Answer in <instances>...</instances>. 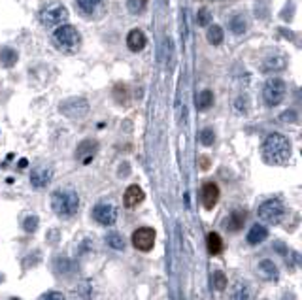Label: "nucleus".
<instances>
[{"label":"nucleus","instance_id":"24","mask_svg":"<svg viewBox=\"0 0 302 300\" xmlns=\"http://www.w3.org/2000/svg\"><path fill=\"white\" fill-rule=\"evenodd\" d=\"M206 245H208V251L212 255H219L223 251V240H221V236L217 234V232H210V234H208Z\"/></svg>","mask_w":302,"mask_h":300},{"label":"nucleus","instance_id":"12","mask_svg":"<svg viewBox=\"0 0 302 300\" xmlns=\"http://www.w3.org/2000/svg\"><path fill=\"white\" fill-rule=\"evenodd\" d=\"M200 198H202V206L206 210H212L219 200V187L214 181H206L202 185V191H200Z\"/></svg>","mask_w":302,"mask_h":300},{"label":"nucleus","instance_id":"18","mask_svg":"<svg viewBox=\"0 0 302 300\" xmlns=\"http://www.w3.org/2000/svg\"><path fill=\"white\" fill-rule=\"evenodd\" d=\"M266 238H268V228L264 225H259V223H255V225L249 228V232H247V242L251 245L261 244Z\"/></svg>","mask_w":302,"mask_h":300},{"label":"nucleus","instance_id":"16","mask_svg":"<svg viewBox=\"0 0 302 300\" xmlns=\"http://www.w3.org/2000/svg\"><path fill=\"white\" fill-rule=\"evenodd\" d=\"M257 272H259V276L263 278L264 282H276V280L280 278L278 266H276L272 261H268V259H264V261H261V263H259V266H257Z\"/></svg>","mask_w":302,"mask_h":300},{"label":"nucleus","instance_id":"25","mask_svg":"<svg viewBox=\"0 0 302 300\" xmlns=\"http://www.w3.org/2000/svg\"><path fill=\"white\" fill-rule=\"evenodd\" d=\"M106 244H108V247L115 249V251H123L125 249V240H123V236L119 232H110V234L106 236Z\"/></svg>","mask_w":302,"mask_h":300},{"label":"nucleus","instance_id":"34","mask_svg":"<svg viewBox=\"0 0 302 300\" xmlns=\"http://www.w3.org/2000/svg\"><path fill=\"white\" fill-rule=\"evenodd\" d=\"M282 121H291V123H295L297 121V112L295 110H289V112H285L282 115Z\"/></svg>","mask_w":302,"mask_h":300},{"label":"nucleus","instance_id":"6","mask_svg":"<svg viewBox=\"0 0 302 300\" xmlns=\"http://www.w3.org/2000/svg\"><path fill=\"white\" fill-rule=\"evenodd\" d=\"M59 110L70 119H81L89 113V102L83 96H72V98H66L65 102H61Z\"/></svg>","mask_w":302,"mask_h":300},{"label":"nucleus","instance_id":"32","mask_svg":"<svg viewBox=\"0 0 302 300\" xmlns=\"http://www.w3.org/2000/svg\"><path fill=\"white\" fill-rule=\"evenodd\" d=\"M40 300H66V299H65V295H63V293L47 291V293H44V295L40 297Z\"/></svg>","mask_w":302,"mask_h":300},{"label":"nucleus","instance_id":"27","mask_svg":"<svg viewBox=\"0 0 302 300\" xmlns=\"http://www.w3.org/2000/svg\"><path fill=\"white\" fill-rule=\"evenodd\" d=\"M146 4H148V0H127V9L134 15H138L146 9Z\"/></svg>","mask_w":302,"mask_h":300},{"label":"nucleus","instance_id":"9","mask_svg":"<svg viewBox=\"0 0 302 300\" xmlns=\"http://www.w3.org/2000/svg\"><path fill=\"white\" fill-rule=\"evenodd\" d=\"M132 245L138 251H150L155 245V230L150 226H140L132 232Z\"/></svg>","mask_w":302,"mask_h":300},{"label":"nucleus","instance_id":"26","mask_svg":"<svg viewBox=\"0 0 302 300\" xmlns=\"http://www.w3.org/2000/svg\"><path fill=\"white\" fill-rule=\"evenodd\" d=\"M249 287L245 285V283H238L234 287V291H232V299L234 300H249Z\"/></svg>","mask_w":302,"mask_h":300},{"label":"nucleus","instance_id":"11","mask_svg":"<svg viewBox=\"0 0 302 300\" xmlns=\"http://www.w3.org/2000/svg\"><path fill=\"white\" fill-rule=\"evenodd\" d=\"M53 179V168L51 166H36L30 172V185L34 189H46Z\"/></svg>","mask_w":302,"mask_h":300},{"label":"nucleus","instance_id":"2","mask_svg":"<svg viewBox=\"0 0 302 300\" xmlns=\"http://www.w3.org/2000/svg\"><path fill=\"white\" fill-rule=\"evenodd\" d=\"M79 208V197L72 187H61L51 195V210L59 217H72Z\"/></svg>","mask_w":302,"mask_h":300},{"label":"nucleus","instance_id":"1","mask_svg":"<svg viewBox=\"0 0 302 300\" xmlns=\"http://www.w3.org/2000/svg\"><path fill=\"white\" fill-rule=\"evenodd\" d=\"M263 159L268 164H285L291 159V142L280 132L268 134L263 142Z\"/></svg>","mask_w":302,"mask_h":300},{"label":"nucleus","instance_id":"29","mask_svg":"<svg viewBox=\"0 0 302 300\" xmlns=\"http://www.w3.org/2000/svg\"><path fill=\"white\" fill-rule=\"evenodd\" d=\"M200 144L202 146H206V148H210V146H214V142H216V132H214V129H204V131L200 132Z\"/></svg>","mask_w":302,"mask_h":300},{"label":"nucleus","instance_id":"3","mask_svg":"<svg viewBox=\"0 0 302 300\" xmlns=\"http://www.w3.org/2000/svg\"><path fill=\"white\" fill-rule=\"evenodd\" d=\"M53 44L65 53H74L81 44V36L74 25H61L53 32Z\"/></svg>","mask_w":302,"mask_h":300},{"label":"nucleus","instance_id":"19","mask_svg":"<svg viewBox=\"0 0 302 300\" xmlns=\"http://www.w3.org/2000/svg\"><path fill=\"white\" fill-rule=\"evenodd\" d=\"M244 223H245V212L236 210V212H232V214L228 216V219H226L225 223V228L230 230V232H236V230H240V228L244 226Z\"/></svg>","mask_w":302,"mask_h":300},{"label":"nucleus","instance_id":"28","mask_svg":"<svg viewBox=\"0 0 302 300\" xmlns=\"http://www.w3.org/2000/svg\"><path fill=\"white\" fill-rule=\"evenodd\" d=\"M212 23V13L208 8H200L197 11V25L198 27H208Z\"/></svg>","mask_w":302,"mask_h":300},{"label":"nucleus","instance_id":"10","mask_svg":"<svg viewBox=\"0 0 302 300\" xmlns=\"http://www.w3.org/2000/svg\"><path fill=\"white\" fill-rule=\"evenodd\" d=\"M76 6L87 17H102L106 13V0H76Z\"/></svg>","mask_w":302,"mask_h":300},{"label":"nucleus","instance_id":"23","mask_svg":"<svg viewBox=\"0 0 302 300\" xmlns=\"http://www.w3.org/2000/svg\"><path fill=\"white\" fill-rule=\"evenodd\" d=\"M214 106V93L210 89H204L202 93H198L197 96V108L200 112H206Z\"/></svg>","mask_w":302,"mask_h":300},{"label":"nucleus","instance_id":"20","mask_svg":"<svg viewBox=\"0 0 302 300\" xmlns=\"http://www.w3.org/2000/svg\"><path fill=\"white\" fill-rule=\"evenodd\" d=\"M206 40L212 44V46H221V44H223V40H225L223 28L219 27V25H208Z\"/></svg>","mask_w":302,"mask_h":300},{"label":"nucleus","instance_id":"33","mask_svg":"<svg viewBox=\"0 0 302 300\" xmlns=\"http://www.w3.org/2000/svg\"><path fill=\"white\" fill-rule=\"evenodd\" d=\"M234 108L240 113H245V112H247V100H245L244 96H240V98H238V100L234 102Z\"/></svg>","mask_w":302,"mask_h":300},{"label":"nucleus","instance_id":"4","mask_svg":"<svg viewBox=\"0 0 302 300\" xmlns=\"http://www.w3.org/2000/svg\"><path fill=\"white\" fill-rule=\"evenodd\" d=\"M66 19H68V9L59 0H51L40 9V21L44 27H61Z\"/></svg>","mask_w":302,"mask_h":300},{"label":"nucleus","instance_id":"8","mask_svg":"<svg viewBox=\"0 0 302 300\" xmlns=\"http://www.w3.org/2000/svg\"><path fill=\"white\" fill-rule=\"evenodd\" d=\"M93 219L102 226H112L117 221V208L112 202H98L93 208Z\"/></svg>","mask_w":302,"mask_h":300},{"label":"nucleus","instance_id":"17","mask_svg":"<svg viewBox=\"0 0 302 300\" xmlns=\"http://www.w3.org/2000/svg\"><path fill=\"white\" fill-rule=\"evenodd\" d=\"M287 59L283 55H272L263 63V72H282L285 70Z\"/></svg>","mask_w":302,"mask_h":300},{"label":"nucleus","instance_id":"22","mask_svg":"<svg viewBox=\"0 0 302 300\" xmlns=\"http://www.w3.org/2000/svg\"><path fill=\"white\" fill-rule=\"evenodd\" d=\"M17 63V51L11 47H0V65L4 68H11Z\"/></svg>","mask_w":302,"mask_h":300},{"label":"nucleus","instance_id":"31","mask_svg":"<svg viewBox=\"0 0 302 300\" xmlns=\"http://www.w3.org/2000/svg\"><path fill=\"white\" fill-rule=\"evenodd\" d=\"M214 285H216V289H219V291H223L226 287V278L223 272H216L214 274Z\"/></svg>","mask_w":302,"mask_h":300},{"label":"nucleus","instance_id":"14","mask_svg":"<svg viewBox=\"0 0 302 300\" xmlns=\"http://www.w3.org/2000/svg\"><path fill=\"white\" fill-rule=\"evenodd\" d=\"M144 198H146V195H144L140 185H129L127 191H125L123 202H125V206L129 208V210H132V208L140 206L142 202H144Z\"/></svg>","mask_w":302,"mask_h":300},{"label":"nucleus","instance_id":"30","mask_svg":"<svg viewBox=\"0 0 302 300\" xmlns=\"http://www.w3.org/2000/svg\"><path fill=\"white\" fill-rule=\"evenodd\" d=\"M23 228L27 230V232H34L38 228V217L36 216H28L25 221H23Z\"/></svg>","mask_w":302,"mask_h":300},{"label":"nucleus","instance_id":"21","mask_svg":"<svg viewBox=\"0 0 302 300\" xmlns=\"http://www.w3.org/2000/svg\"><path fill=\"white\" fill-rule=\"evenodd\" d=\"M228 28H230V32H232V34H236V36H242V34L245 32V28H247L245 17L242 15V13H236V15H232V17H230V21H228Z\"/></svg>","mask_w":302,"mask_h":300},{"label":"nucleus","instance_id":"13","mask_svg":"<svg viewBox=\"0 0 302 300\" xmlns=\"http://www.w3.org/2000/svg\"><path fill=\"white\" fill-rule=\"evenodd\" d=\"M96 150H98V144L94 140H83L77 146V150H76V159L81 160L83 164H87V162L93 160Z\"/></svg>","mask_w":302,"mask_h":300},{"label":"nucleus","instance_id":"15","mask_svg":"<svg viewBox=\"0 0 302 300\" xmlns=\"http://www.w3.org/2000/svg\"><path fill=\"white\" fill-rule=\"evenodd\" d=\"M146 44H148V40H146V34L142 32L140 28H132L131 32L127 34V47L131 51H134V53L142 51L146 47Z\"/></svg>","mask_w":302,"mask_h":300},{"label":"nucleus","instance_id":"5","mask_svg":"<svg viewBox=\"0 0 302 300\" xmlns=\"http://www.w3.org/2000/svg\"><path fill=\"white\" fill-rule=\"evenodd\" d=\"M285 93H287L285 81L280 77H270V79H266L263 87V100L268 108H274V106H280L283 102Z\"/></svg>","mask_w":302,"mask_h":300},{"label":"nucleus","instance_id":"7","mask_svg":"<svg viewBox=\"0 0 302 300\" xmlns=\"http://www.w3.org/2000/svg\"><path fill=\"white\" fill-rule=\"evenodd\" d=\"M259 219H263L266 223H270V225H276V223H280L282 221L283 214H285V208L280 200H276V198H270V200H266L263 202L261 206H259Z\"/></svg>","mask_w":302,"mask_h":300}]
</instances>
